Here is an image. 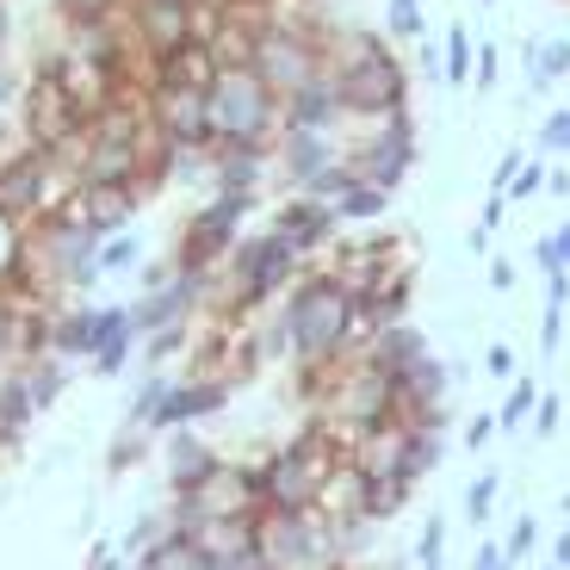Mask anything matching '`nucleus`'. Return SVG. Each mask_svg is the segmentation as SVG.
I'll return each mask as SVG.
<instances>
[{"label": "nucleus", "mask_w": 570, "mask_h": 570, "mask_svg": "<svg viewBox=\"0 0 570 570\" xmlns=\"http://www.w3.org/2000/svg\"><path fill=\"white\" fill-rule=\"evenodd\" d=\"M273 311H279L285 347H292V366H304V360H354L360 342L372 335L360 298H347V292L328 279L323 267H304L298 285H292Z\"/></svg>", "instance_id": "obj_1"}, {"label": "nucleus", "mask_w": 570, "mask_h": 570, "mask_svg": "<svg viewBox=\"0 0 570 570\" xmlns=\"http://www.w3.org/2000/svg\"><path fill=\"white\" fill-rule=\"evenodd\" d=\"M311 267L304 261V248L298 243H285L279 229H248L243 243L229 248V261H224V279H229V304H236V316H261V311H273V304L298 285V273Z\"/></svg>", "instance_id": "obj_2"}, {"label": "nucleus", "mask_w": 570, "mask_h": 570, "mask_svg": "<svg viewBox=\"0 0 570 570\" xmlns=\"http://www.w3.org/2000/svg\"><path fill=\"white\" fill-rule=\"evenodd\" d=\"M328 81H335V100H342L347 125H385V118L410 112V62L397 50L354 57L342 69H328Z\"/></svg>", "instance_id": "obj_3"}, {"label": "nucleus", "mask_w": 570, "mask_h": 570, "mask_svg": "<svg viewBox=\"0 0 570 570\" xmlns=\"http://www.w3.org/2000/svg\"><path fill=\"white\" fill-rule=\"evenodd\" d=\"M212 125L217 137H236V142H273L279 137V94L255 69H217Z\"/></svg>", "instance_id": "obj_4"}, {"label": "nucleus", "mask_w": 570, "mask_h": 570, "mask_svg": "<svg viewBox=\"0 0 570 570\" xmlns=\"http://www.w3.org/2000/svg\"><path fill=\"white\" fill-rule=\"evenodd\" d=\"M415 125H410V112H397V118H385V125H372L366 137H354V142H342V161L360 174V180H372V186H385V193H397L403 186V174L415 168Z\"/></svg>", "instance_id": "obj_5"}, {"label": "nucleus", "mask_w": 570, "mask_h": 570, "mask_svg": "<svg viewBox=\"0 0 570 570\" xmlns=\"http://www.w3.org/2000/svg\"><path fill=\"white\" fill-rule=\"evenodd\" d=\"M13 118H19V137H26L31 149H57V142H69L75 130H81V112H75L69 87L50 69H26V94H19Z\"/></svg>", "instance_id": "obj_6"}, {"label": "nucleus", "mask_w": 570, "mask_h": 570, "mask_svg": "<svg viewBox=\"0 0 570 570\" xmlns=\"http://www.w3.org/2000/svg\"><path fill=\"white\" fill-rule=\"evenodd\" d=\"M248 69L285 100V94H298L304 81L323 75V43L304 38V31H292V26H267L255 38V62H248Z\"/></svg>", "instance_id": "obj_7"}, {"label": "nucleus", "mask_w": 570, "mask_h": 570, "mask_svg": "<svg viewBox=\"0 0 570 570\" xmlns=\"http://www.w3.org/2000/svg\"><path fill=\"white\" fill-rule=\"evenodd\" d=\"M243 236H248L243 217H229L224 205L205 193V199L186 212V224H180V236H174L168 255H174V267H199V273H205V267H224L229 248L243 243Z\"/></svg>", "instance_id": "obj_8"}, {"label": "nucleus", "mask_w": 570, "mask_h": 570, "mask_svg": "<svg viewBox=\"0 0 570 570\" xmlns=\"http://www.w3.org/2000/svg\"><path fill=\"white\" fill-rule=\"evenodd\" d=\"M149 125L161 137H174L180 149H212L217 142L212 94H193V87H149Z\"/></svg>", "instance_id": "obj_9"}, {"label": "nucleus", "mask_w": 570, "mask_h": 570, "mask_svg": "<svg viewBox=\"0 0 570 570\" xmlns=\"http://www.w3.org/2000/svg\"><path fill=\"white\" fill-rule=\"evenodd\" d=\"M267 229H279L285 243H298L304 261L316 267V261L328 255V243L342 236V217H335V205H328V199H311V193H285V199L273 205Z\"/></svg>", "instance_id": "obj_10"}, {"label": "nucleus", "mask_w": 570, "mask_h": 570, "mask_svg": "<svg viewBox=\"0 0 570 570\" xmlns=\"http://www.w3.org/2000/svg\"><path fill=\"white\" fill-rule=\"evenodd\" d=\"M193 497H199L205 521H255V514H261V478H255L248 459H229L224 453L212 465V478H205Z\"/></svg>", "instance_id": "obj_11"}, {"label": "nucleus", "mask_w": 570, "mask_h": 570, "mask_svg": "<svg viewBox=\"0 0 570 570\" xmlns=\"http://www.w3.org/2000/svg\"><path fill=\"white\" fill-rule=\"evenodd\" d=\"M229 379H186V372H174V391H168V403L156 410V434H168V428H199V422H212V415H224L229 410Z\"/></svg>", "instance_id": "obj_12"}, {"label": "nucleus", "mask_w": 570, "mask_h": 570, "mask_svg": "<svg viewBox=\"0 0 570 570\" xmlns=\"http://www.w3.org/2000/svg\"><path fill=\"white\" fill-rule=\"evenodd\" d=\"M273 180V142H212V193H267Z\"/></svg>", "instance_id": "obj_13"}, {"label": "nucleus", "mask_w": 570, "mask_h": 570, "mask_svg": "<svg viewBox=\"0 0 570 570\" xmlns=\"http://www.w3.org/2000/svg\"><path fill=\"white\" fill-rule=\"evenodd\" d=\"M130 31H137V50L161 62L168 50L193 43V0H130Z\"/></svg>", "instance_id": "obj_14"}, {"label": "nucleus", "mask_w": 570, "mask_h": 570, "mask_svg": "<svg viewBox=\"0 0 570 570\" xmlns=\"http://www.w3.org/2000/svg\"><path fill=\"white\" fill-rule=\"evenodd\" d=\"M328 161H342V142L323 137V130H279V137H273V174H279L292 193H304Z\"/></svg>", "instance_id": "obj_15"}, {"label": "nucleus", "mask_w": 570, "mask_h": 570, "mask_svg": "<svg viewBox=\"0 0 570 570\" xmlns=\"http://www.w3.org/2000/svg\"><path fill=\"white\" fill-rule=\"evenodd\" d=\"M156 459H161V484H168V497H174V490H199L224 453L205 441L199 428H168L161 446H156Z\"/></svg>", "instance_id": "obj_16"}, {"label": "nucleus", "mask_w": 570, "mask_h": 570, "mask_svg": "<svg viewBox=\"0 0 570 570\" xmlns=\"http://www.w3.org/2000/svg\"><path fill=\"white\" fill-rule=\"evenodd\" d=\"M94 328H100V298H62L57 311H43V347L69 366H87Z\"/></svg>", "instance_id": "obj_17"}, {"label": "nucleus", "mask_w": 570, "mask_h": 570, "mask_svg": "<svg viewBox=\"0 0 570 570\" xmlns=\"http://www.w3.org/2000/svg\"><path fill=\"white\" fill-rule=\"evenodd\" d=\"M137 323H130V304H100V328H94V354H87V372L94 379H118L137 360Z\"/></svg>", "instance_id": "obj_18"}, {"label": "nucleus", "mask_w": 570, "mask_h": 570, "mask_svg": "<svg viewBox=\"0 0 570 570\" xmlns=\"http://www.w3.org/2000/svg\"><path fill=\"white\" fill-rule=\"evenodd\" d=\"M342 125H347V112L335 100V81L328 75H316V81H304L298 94L279 100V130H323V137H335Z\"/></svg>", "instance_id": "obj_19"}, {"label": "nucleus", "mask_w": 570, "mask_h": 570, "mask_svg": "<svg viewBox=\"0 0 570 570\" xmlns=\"http://www.w3.org/2000/svg\"><path fill=\"white\" fill-rule=\"evenodd\" d=\"M434 347H428V335L415 323H391V328H372L366 342H360V360L366 366H379L385 379H403V372L415 366V360H428Z\"/></svg>", "instance_id": "obj_20"}, {"label": "nucleus", "mask_w": 570, "mask_h": 570, "mask_svg": "<svg viewBox=\"0 0 570 570\" xmlns=\"http://www.w3.org/2000/svg\"><path fill=\"white\" fill-rule=\"evenodd\" d=\"M311 509L323 514L328 528H347V521H366V471L354 465V459H342V465L328 471L323 484H316Z\"/></svg>", "instance_id": "obj_21"}, {"label": "nucleus", "mask_w": 570, "mask_h": 570, "mask_svg": "<svg viewBox=\"0 0 570 570\" xmlns=\"http://www.w3.org/2000/svg\"><path fill=\"white\" fill-rule=\"evenodd\" d=\"M142 186H81V212H87V229L94 236H112V229H130L137 224V212H142Z\"/></svg>", "instance_id": "obj_22"}, {"label": "nucleus", "mask_w": 570, "mask_h": 570, "mask_svg": "<svg viewBox=\"0 0 570 570\" xmlns=\"http://www.w3.org/2000/svg\"><path fill=\"white\" fill-rule=\"evenodd\" d=\"M19 379H26V397H31V410H57L62 397H69V379H75V366L69 360H57L50 354V347H43V354H31L26 366H13Z\"/></svg>", "instance_id": "obj_23"}, {"label": "nucleus", "mask_w": 570, "mask_h": 570, "mask_svg": "<svg viewBox=\"0 0 570 570\" xmlns=\"http://www.w3.org/2000/svg\"><path fill=\"white\" fill-rule=\"evenodd\" d=\"M217 81V62L205 43H180V50H168V57L156 62V87H193V94H212Z\"/></svg>", "instance_id": "obj_24"}, {"label": "nucleus", "mask_w": 570, "mask_h": 570, "mask_svg": "<svg viewBox=\"0 0 570 570\" xmlns=\"http://www.w3.org/2000/svg\"><path fill=\"white\" fill-rule=\"evenodd\" d=\"M446 441H441V428H415L403 422V453H397V478H410V484H422L428 471L441 465Z\"/></svg>", "instance_id": "obj_25"}, {"label": "nucleus", "mask_w": 570, "mask_h": 570, "mask_svg": "<svg viewBox=\"0 0 570 570\" xmlns=\"http://www.w3.org/2000/svg\"><path fill=\"white\" fill-rule=\"evenodd\" d=\"M193 328H199V316H193V323L149 328V335L137 342V360H142V372H161V366H174V360H186V347H193Z\"/></svg>", "instance_id": "obj_26"}, {"label": "nucleus", "mask_w": 570, "mask_h": 570, "mask_svg": "<svg viewBox=\"0 0 570 570\" xmlns=\"http://www.w3.org/2000/svg\"><path fill=\"white\" fill-rule=\"evenodd\" d=\"M415 484L410 478H397V471H385V478H366V521L372 528H385V521H397L403 509H410Z\"/></svg>", "instance_id": "obj_27"}, {"label": "nucleus", "mask_w": 570, "mask_h": 570, "mask_svg": "<svg viewBox=\"0 0 570 570\" xmlns=\"http://www.w3.org/2000/svg\"><path fill=\"white\" fill-rule=\"evenodd\" d=\"M168 533H174V528H168V509H161V502H149V509H137V514H130V528L118 533V552H125V564H130V558L156 552Z\"/></svg>", "instance_id": "obj_28"}, {"label": "nucleus", "mask_w": 570, "mask_h": 570, "mask_svg": "<svg viewBox=\"0 0 570 570\" xmlns=\"http://www.w3.org/2000/svg\"><path fill=\"white\" fill-rule=\"evenodd\" d=\"M142 255H149V243L137 236V224L112 229V236L100 243V279H130V273L142 267Z\"/></svg>", "instance_id": "obj_29"}, {"label": "nucleus", "mask_w": 570, "mask_h": 570, "mask_svg": "<svg viewBox=\"0 0 570 570\" xmlns=\"http://www.w3.org/2000/svg\"><path fill=\"white\" fill-rule=\"evenodd\" d=\"M385 212H391V193H385V186H372V180H354L342 199H335V217H342V229H347V224H379Z\"/></svg>", "instance_id": "obj_30"}, {"label": "nucleus", "mask_w": 570, "mask_h": 570, "mask_svg": "<svg viewBox=\"0 0 570 570\" xmlns=\"http://www.w3.org/2000/svg\"><path fill=\"white\" fill-rule=\"evenodd\" d=\"M156 446H161V434H149V428H118V434H112V446H106V471H112V478H125V471H137L142 465V459H149V453H156Z\"/></svg>", "instance_id": "obj_31"}, {"label": "nucleus", "mask_w": 570, "mask_h": 570, "mask_svg": "<svg viewBox=\"0 0 570 570\" xmlns=\"http://www.w3.org/2000/svg\"><path fill=\"white\" fill-rule=\"evenodd\" d=\"M533 403H540V385H533L528 372H514V379H509V397H502V410H497V434H528Z\"/></svg>", "instance_id": "obj_32"}, {"label": "nucleus", "mask_w": 570, "mask_h": 570, "mask_svg": "<svg viewBox=\"0 0 570 570\" xmlns=\"http://www.w3.org/2000/svg\"><path fill=\"white\" fill-rule=\"evenodd\" d=\"M168 391H174V372L161 366V372H142V385H137V397H130V410H125V422L130 428H149L156 422V410L168 403ZM156 434V428H149Z\"/></svg>", "instance_id": "obj_33"}, {"label": "nucleus", "mask_w": 570, "mask_h": 570, "mask_svg": "<svg viewBox=\"0 0 570 570\" xmlns=\"http://www.w3.org/2000/svg\"><path fill=\"white\" fill-rule=\"evenodd\" d=\"M471 69H478V38H471V26H446V81L453 87H471Z\"/></svg>", "instance_id": "obj_34"}, {"label": "nucleus", "mask_w": 570, "mask_h": 570, "mask_svg": "<svg viewBox=\"0 0 570 570\" xmlns=\"http://www.w3.org/2000/svg\"><path fill=\"white\" fill-rule=\"evenodd\" d=\"M385 38H391V43H422V38H428L422 0H385Z\"/></svg>", "instance_id": "obj_35"}, {"label": "nucleus", "mask_w": 570, "mask_h": 570, "mask_svg": "<svg viewBox=\"0 0 570 570\" xmlns=\"http://www.w3.org/2000/svg\"><path fill=\"white\" fill-rule=\"evenodd\" d=\"M497 497H502V471H478L471 490H465V521H471V528H484V521H490Z\"/></svg>", "instance_id": "obj_36"}, {"label": "nucleus", "mask_w": 570, "mask_h": 570, "mask_svg": "<svg viewBox=\"0 0 570 570\" xmlns=\"http://www.w3.org/2000/svg\"><path fill=\"white\" fill-rule=\"evenodd\" d=\"M533 261H540V273H570V217L552 229V236L533 243Z\"/></svg>", "instance_id": "obj_37"}, {"label": "nucleus", "mask_w": 570, "mask_h": 570, "mask_svg": "<svg viewBox=\"0 0 570 570\" xmlns=\"http://www.w3.org/2000/svg\"><path fill=\"white\" fill-rule=\"evenodd\" d=\"M354 180H360V174L347 168V161H328V168L316 174L311 186H304V193H311V199H328V205H335V199H342V193H347V186H354Z\"/></svg>", "instance_id": "obj_38"}, {"label": "nucleus", "mask_w": 570, "mask_h": 570, "mask_svg": "<svg viewBox=\"0 0 570 570\" xmlns=\"http://www.w3.org/2000/svg\"><path fill=\"white\" fill-rule=\"evenodd\" d=\"M441 540H446V514H428L422 533H415V564L422 570H441Z\"/></svg>", "instance_id": "obj_39"}, {"label": "nucleus", "mask_w": 570, "mask_h": 570, "mask_svg": "<svg viewBox=\"0 0 570 570\" xmlns=\"http://www.w3.org/2000/svg\"><path fill=\"white\" fill-rule=\"evenodd\" d=\"M533 546H540V521H533V514H514V528H509V546H502V558H509V564H521V558H533Z\"/></svg>", "instance_id": "obj_40"}, {"label": "nucleus", "mask_w": 570, "mask_h": 570, "mask_svg": "<svg viewBox=\"0 0 570 570\" xmlns=\"http://www.w3.org/2000/svg\"><path fill=\"white\" fill-rule=\"evenodd\" d=\"M558 422H564V397H558V391H546V397L533 403L528 434H533V441H552V434H558Z\"/></svg>", "instance_id": "obj_41"}, {"label": "nucleus", "mask_w": 570, "mask_h": 570, "mask_svg": "<svg viewBox=\"0 0 570 570\" xmlns=\"http://www.w3.org/2000/svg\"><path fill=\"white\" fill-rule=\"evenodd\" d=\"M174 273H180V267H174V255H142V267L130 273V279H137V292H161Z\"/></svg>", "instance_id": "obj_42"}, {"label": "nucleus", "mask_w": 570, "mask_h": 570, "mask_svg": "<svg viewBox=\"0 0 570 570\" xmlns=\"http://www.w3.org/2000/svg\"><path fill=\"white\" fill-rule=\"evenodd\" d=\"M540 149H558V156H570V106H552V112H546Z\"/></svg>", "instance_id": "obj_43"}, {"label": "nucleus", "mask_w": 570, "mask_h": 570, "mask_svg": "<svg viewBox=\"0 0 570 570\" xmlns=\"http://www.w3.org/2000/svg\"><path fill=\"white\" fill-rule=\"evenodd\" d=\"M540 69H546V81H564L570 75V38H546L540 43Z\"/></svg>", "instance_id": "obj_44"}, {"label": "nucleus", "mask_w": 570, "mask_h": 570, "mask_svg": "<svg viewBox=\"0 0 570 570\" xmlns=\"http://www.w3.org/2000/svg\"><path fill=\"white\" fill-rule=\"evenodd\" d=\"M540 186H546V161H521V174H514V180H509V193H502V199H533V193H540Z\"/></svg>", "instance_id": "obj_45"}, {"label": "nucleus", "mask_w": 570, "mask_h": 570, "mask_svg": "<svg viewBox=\"0 0 570 570\" xmlns=\"http://www.w3.org/2000/svg\"><path fill=\"white\" fill-rule=\"evenodd\" d=\"M19 94H26V69H19L13 57H7V62H0V112H13Z\"/></svg>", "instance_id": "obj_46"}, {"label": "nucleus", "mask_w": 570, "mask_h": 570, "mask_svg": "<svg viewBox=\"0 0 570 570\" xmlns=\"http://www.w3.org/2000/svg\"><path fill=\"white\" fill-rule=\"evenodd\" d=\"M410 50H415V69H422L428 81H446V57H441V43L422 38V43H410Z\"/></svg>", "instance_id": "obj_47"}, {"label": "nucleus", "mask_w": 570, "mask_h": 570, "mask_svg": "<svg viewBox=\"0 0 570 570\" xmlns=\"http://www.w3.org/2000/svg\"><path fill=\"white\" fill-rule=\"evenodd\" d=\"M497 75H502V57H497V38H490V43H478V69H471V87H497Z\"/></svg>", "instance_id": "obj_48"}, {"label": "nucleus", "mask_w": 570, "mask_h": 570, "mask_svg": "<svg viewBox=\"0 0 570 570\" xmlns=\"http://www.w3.org/2000/svg\"><path fill=\"white\" fill-rule=\"evenodd\" d=\"M521 161H528V149H502V156H497V174H490V193H509V180L521 174Z\"/></svg>", "instance_id": "obj_49"}, {"label": "nucleus", "mask_w": 570, "mask_h": 570, "mask_svg": "<svg viewBox=\"0 0 570 570\" xmlns=\"http://www.w3.org/2000/svg\"><path fill=\"white\" fill-rule=\"evenodd\" d=\"M558 347H564V311H546V316H540V354L552 360Z\"/></svg>", "instance_id": "obj_50"}, {"label": "nucleus", "mask_w": 570, "mask_h": 570, "mask_svg": "<svg viewBox=\"0 0 570 570\" xmlns=\"http://www.w3.org/2000/svg\"><path fill=\"white\" fill-rule=\"evenodd\" d=\"M521 75H528V94H546V69H540V43H521Z\"/></svg>", "instance_id": "obj_51"}, {"label": "nucleus", "mask_w": 570, "mask_h": 570, "mask_svg": "<svg viewBox=\"0 0 570 570\" xmlns=\"http://www.w3.org/2000/svg\"><path fill=\"white\" fill-rule=\"evenodd\" d=\"M484 372H490V379H514L521 366H514V354H509L502 342H490V347H484Z\"/></svg>", "instance_id": "obj_52"}, {"label": "nucleus", "mask_w": 570, "mask_h": 570, "mask_svg": "<svg viewBox=\"0 0 570 570\" xmlns=\"http://www.w3.org/2000/svg\"><path fill=\"white\" fill-rule=\"evenodd\" d=\"M490 434H497V415H471V428H465V453H484Z\"/></svg>", "instance_id": "obj_53"}, {"label": "nucleus", "mask_w": 570, "mask_h": 570, "mask_svg": "<svg viewBox=\"0 0 570 570\" xmlns=\"http://www.w3.org/2000/svg\"><path fill=\"white\" fill-rule=\"evenodd\" d=\"M13 43H19V19H13V0H0V62L13 57Z\"/></svg>", "instance_id": "obj_54"}, {"label": "nucleus", "mask_w": 570, "mask_h": 570, "mask_svg": "<svg viewBox=\"0 0 570 570\" xmlns=\"http://www.w3.org/2000/svg\"><path fill=\"white\" fill-rule=\"evenodd\" d=\"M502 217H509V199H502V193H490V199H484V212H478V229H490V236H497V229H502Z\"/></svg>", "instance_id": "obj_55"}, {"label": "nucleus", "mask_w": 570, "mask_h": 570, "mask_svg": "<svg viewBox=\"0 0 570 570\" xmlns=\"http://www.w3.org/2000/svg\"><path fill=\"white\" fill-rule=\"evenodd\" d=\"M570 304V273H546V311H564Z\"/></svg>", "instance_id": "obj_56"}, {"label": "nucleus", "mask_w": 570, "mask_h": 570, "mask_svg": "<svg viewBox=\"0 0 570 570\" xmlns=\"http://www.w3.org/2000/svg\"><path fill=\"white\" fill-rule=\"evenodd\" d=\"M502 564H509V558H502V546H497V540H484L478 552H471V570H502Z\"/></svg>", "instance_id": "obj_57"}, {"label": "nucleus", "mask_w": 570, "mask_h": 570, "mask_svg": "<svg viewBox=\"0 0 570 570\" xmlns=\"http://www.w3.org/2000/svg\"><path fill=\"white\" fill-rule=\"evenodd\" d=\"M490 292H514V267H509V261H490Z\"/></svg>", "instance_id": "obj_58"}, {"label": "nucleus", "mask_w": 570, "mask_h": 570, "mask_svg": "<svg viewBox=\"0 0 570 570\" xmlns=\"http://www.w3.org/2000/svg\"><path fill=\"white\" fill-rule=\"evenodd\" d=\"M546 193H558V199H570V168H546Z\"/></svg>", "instance_id": "obj_59"}, {"label": "nucleus", "mask_w": 570, "mask_h": 570, "mask_svg": "<svg viewBox=\"0 0 570 570\" xmlns=\"http://www.w3.org/2000/svg\"><path fill=\"white\" fill-rule=\"evenodd\" d=\"M552 564H558V570H570V528L558 533V546H552Z\"/></svg>", "instance_id": "obj_60"}, {"label": "nucleus", "mask_w": 570, "mask_h": 570, "mask_svg": "<svg viewBox=\"0 0 570 570\" xmlns=\"http://www.w3.org/2000/svg\"><path fill=\"white\" fill-rule=\"evenodd\" d=\"M558 509H564V521H570V490H564V502H558Z\"/></svg>", "instance_id": "obj_61"}, {"label": "nucleus", "mask_w": 570, "mask_h": 570, "mask_svg": "<svg viewBox=\"0 0 570 570\" xmlns=\"http://www.w3.org/2000/svg\"><path fill=\"white\" fill-rule=\"evenodd\" d=\"M478 7H497V0H478Z\"/></svg>", "instance_id": "obj_62"}, {"label": "nucleus", "mask_w": 570, "mask_h": 570, "mask_svg": "<svg viewBox=\"0 0 570 570\" xmlns=\"http://www.w3.org/2000/svg\"><path fill=\"white\" fill-rule=\"evenodd\" d=\"M540 570H558V564H540Z\"/></svg>", "instance_id": "obj_63"}, {"label": "nucleus", "mask_w": 570, "mask_h": 570, "mask_svg": "<svg viewBox=\"0 0 570 570\" xmlns=\"http://www.w3.org/2000/svg\"><path fill=\"white\" fill-rule=\"evenodd\" d=\"M502 570H514V564H502Z\"/></svg>", "instance_id": "obj_64"}]
</instances>
